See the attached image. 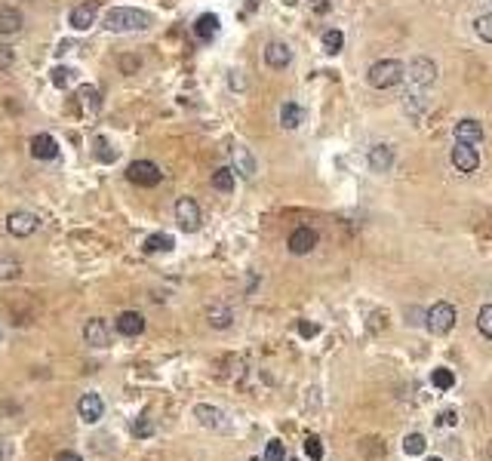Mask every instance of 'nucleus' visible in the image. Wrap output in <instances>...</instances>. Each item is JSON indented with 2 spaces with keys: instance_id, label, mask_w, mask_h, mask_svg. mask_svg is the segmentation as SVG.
<instances>
[{
  "instance_id": "7",
  "label": "nucleus",
  "mask_w": 492,
  "mask_h": 461,
  "mask_svg": "<svg viewBox=\"0 0 492 461\" xmlns=\"http://www.w3.org/2000/svg\"><path fill=\"white\" fill-rule=\"evenodd\" d=\"M449 160H452V167H456L458 173H464V175L477 173V167H480V154H477V148L474 144H464V142H456Z\"/></svg>"
},
{
  "instance_id": "36",
  "label": "nucleus",
  "mask_w": 492,
  "mask_h": 461,
  "mask_svg": "<svg viewBox=\"0 0 492 461\" xmlns=\"http://www.w3.org/2000/svg\"><path fill=\"white\" fill-rule=\"evenodd\" d=\"M305 455L311 458V461H323V443H320V437H308L305 440Z\"/></svg>"
},
{
  "instance_id": "40",
  "label": "nucleus",
  "mask_w": 492,
  "mask_h": 461,
  "mask_svg": "<svg viewBox=\"0 0 492 461\" xmlns=\"http://www.w3.org/2000/svg\"><path fill=\"white\" fill-rule=\"evenodd\" d=\"M317 332H320V326H317V323H305V320L299 323V335H301V339H314Z\"/></svg>"
},
{
  "instance_id": "20",
  "label": "nucleus",
  "mask_w": 492,
  "mask_h": 461,
  "mask_svg": "<svg viewBox=\"0 0 492 461\" xmlns=\"http://www.w3.org/2000/svg\"><path fill=\"white\" fill-rule=\"evenodd\" d=\"M231 154H234V173L253 179V175H255V157L249 154V148H244V144H234Z\"/></svg>"
},
{
  "instance_id": "5",
  "label": "nucleus",
  "mask_w": 492,
  "mask_h": 461,
  "mask_svg": "<svg viewBox=\"0 0 492 461\" xmlns=\"http://www.w3.org/2000/svg\"><path fill=\"white\" fill-rule=\"evenodd\" d=\"M406 77H409V83H416L418 89H428L431 83L437 81V65H434V58L416 56V58L409 62V68H406Z\"/></svg>"
},
{
  "instance_id": "30",
  "label": "nucleus",
  "mask_w": 492,
  "mask_h": 461,
  "mask_svg": "<svg viewBox=\"0 0 492 461\" xmlns=\"http://www.w3.org/2000/svg\"><path fill=\"white\" fill-rule=\"evenodd\" d=\"M425 449H428V443H425L422 433H406L403 437V452L406 455H422Z\"/></svg>"
},
{
  "instance_id": "25",
  "label": "nucleus",
  "mask_w": 492,
  "mask_h": 461,
  "mask_svg": "<svg viewBox=\"0 0 492 461\" xmlns=\"http://www.w3.org/2000/svg\"><path fill=\"white\" fill-rule=\"evenodd\" d=\"M234 184H237V179H234V169L219 167V169L213 173V188H215V191H222V194H231Z\"/></svg>"
},
{
  "instance_id": "46",
  "label": "nucleus",
  "mask_w": 492,
  "mask_h": 461,
  "mask_svg": "<svg viewBox=\"0 0 492 461\" xmlns=\"http://www.w3.org/2000/svg\"><path fill=\"white\" fill-rule=\"evenodd\" d=\"M284 3H290V6H295V3H299V0H284Z\"/></svg>"
},
{
  "instance_id": "13",
  "label": "nucleus",
  "mask_w": 492,
  "mask_h": 461,
  "mask_svg": "<svg viewBox=\"0 0 492 461\" xmlns=\"http://www.w3.org/2000/svg\"><path fill=\"white\" fill-rule=\"evenodd\" d=\"M114 329L123 335V339H136V335L145 332V317L139 311H123L120 317L114 320Z\"/></svg>"
},
{
  "instance_id": "27",
  "label": "nucleus",
  "mask_w": 492,
  "mask_h": 461,
  "mask_svg": "<svg viewBox=\"0 0 492 461\" xmlns=\"http://www.w3.org/2000/svg\"><path fill=\"white\" fill-rule=\"evenodd\" d=\"M323 50L330 52V56H336V52H342V46H345V34L339 28H330V31H323Z\"/></svg>"
},
{
  "instance_id": "23",
  "label": "nucleus",
  "mask_w": 492,
  "mask_h": 461,
  "mask_svg": "<svg viewBox=\"0 0 492 461\" xmlns=\"http://www.w3.org/2000/svg\"><path fill=\"white\" fill-rule=\"evenodd\" d=\"M206 320H209V326L213 329H228L231 326V320H234V314H231V308L228 305H213L206 311Z\"/></svg>"
},
{
  "instance_id": "24",
  "label": "nucleus",
  "mask_w": 492,
  "mask_h": 461,
  "mask_svg": "<svg viewBox=\"0 0 492 461\" xmlns=\"http://www.w3.org/2000/svg\"><path fill=\"white\" fill-rule=\"evenodd\" d=\"M77 98H81V108L87 111V114H96L98 108H102V92H98L96 87H81V92H77Z\"/></svg>"
},
{
  "instance_id": "15",
  "label": "nucleus",
  "mask_w": 492,
  "mask_h": 461,
  "mask_svg": "<svg viewBox=\"0 0 492 461\" xmlns=\"http://www.w3.org/2000/svg\"><path fill=\"white\" fill-rule=\"evenodd\" d=\"M77 412H81V418L87 421V425H96L105 415V400L98 397V394H83L81 403H77Z\"/></svg>"
},
{
  "instance_id": "47",
  "label": "nucleus",
  "mask_w": 492,
  "mask_h": 461,
  "mask_svg": "<svg viewBox=\"0 0 492 461\" xmlns=\"http://www.w3.org/2000/svg\"><path fill=\"white\" fill-rule=\"evenodd\" d=\"M428 461H443V458H428Z\"/></svg>"
},
{
  "instance_id": "32",
  "label": "nucleus",
  "mask_w": 492,
  "mask_h": 461,
  "mask_svg": "<svg viewBox=\"0 0 492 461\" xmlns=\"http://www.w3.org/2000/svg\"><path fill=\"white\" fill-rule=\"evenodd\" d=\"M477 329H480L483 339L492 341V305H483L480 311H477Z\"/></svg>"
},
{
  "instance_id": "12",
  "label": "nucleus",
  "mask_w": 492,
  "mask_h": 461,
  "mask_svg": "<svg viewBox=\"0 0 492 461\" xmlns=\"http://www.w3.org/2000/svg\"><path fill=\"white\" fill-rule=\"evenodd\" d=\"M290 62H292V50L286 43L271 41V43L265 46V65H268V68L284 71V68H290Z\"/></svg>"
},
{
  "instance_id": "17",
  "label": "nucleus",
  "mask_w": 492,
  "mask_h": 461,
  "mask_svg": "<svg viewBox=\"0 0 492 461\" xmlns=\"http://www.w3.org/2000/svg\"><path fill=\"white\" fill-rule=\"evenodd\" d=\"M31 157H37V160H56L58 142L50 133H37L34 138H31Z\"/></svg>"
},
{
  "instance_id": "44",
  "label": "nucleus",
  "mask_w": 492,
  "mask_h": 461,
  "mask_svg": "<svg viewBox=\"0 0 492 461\" xmlns=\"http://www.w3.org/2000/svg\"><path fill=\"white\" fill-rule=\"evenodd\" d=\"M56 52H58V56H65V52H71V43H68V41H65V43H58V50H56Z\"/></svg>"
},
{
  "instance_id": "10",
  "label": "nucleus",
  "mask_w": 492,
  "mask_h": 461,
  "mask_svg": "<svg viewBox=\"0 0 492 461\" xmlns=\"http://www.w3.org/2000/svg\"><path fill=\"white\" fill-rule=\"evenodd\" d=\"M96 10H98V0H87V3L74 6L68 16V25L74 31H89L96 25Z\"/></svg>"
},
{
  "instance_id": "48",
  "label": "nucleus",
  "mask_w": 492,
  "mask_h": 461,
  "mask_svg": "<svg viewBox=\"0 0 492 461\" xmlns=\"http://www.w3.org/2000/svg\"><path fill=\"white\" fill-rule=\"evenodd\" d=\"M253 461H265V458H253Z\"/></svg>"
},
{
  "instance_id": "26",
  "label": "nucleus",
  "mask_w": 492,
  "mask_h": 461,
  "mask_svg": "<svg viewBox=\"0 0 492 461\" xmlns=\"http://www.w3.org/2000/svg\"><path fill=\"white\" fill-rule=\"evenodd\" d=\"M175 246V240L169 234H151L145 240V253H169Z\"/></svg>"
},
{
  "instance_id": "6",
  "label": "nucleus",
  "mask_w": 492,
  "mask_h": 461,
  "mask_svg": "<svg viewBox=\"0 0 492 461\" xmlns=\"http://www.w3.org/2000/svg\"><path fill=\"white\" fill-rule=\"evenodd\" d=\"M175 222H179V228L185 231V234L200 231L203 213H200V206H197L194 197H179V203H175Z\"/></svg>"
},
{
  "instance_id": "8",
  "label": "nucleus",
  "mask_w": 492,
  "mask_h": 461,
  "mask_svg": "<svg viewBox=\"0 0 492 461\" xmlns=\"http://www.w3.org/2000/svg\"><path fill=\"white\" fill-rule=\"evenodd\" d=\"M37 228H41V219L34 213H28V209H16V213L6 215V231L12 237H31Z\"/></svg>"
},
{
  "instance_id": "42",
  "label": "nucleus",
  "mask_w": 492,
  "mask_h": 461,
  "mask_svg": "<svg viewBox=\"0 0 492 461\" xmlns=\"http://www.w3.org/2000/svg\"><path fill=\"white\" fill-rule=\"evenodd\" d=\"M456 421H458V418H456V412H452V409H446V412L440 415V425H456Z\"/></svg>"
},
{
  "instance_id": "14",
  "label": "nucleus",
  "mask_w": 492,
  "mask_h": 461,
  "mask_svg": "<svg viewBox=\"0 0 492 461\" xmlns=\"http://www.w3.org/2000/svg\"><path fill=\"white\" fill-rule=\"evenodd\" d=\"M194 415H197V421H200L203 427H213V431H228V415L222 412V409H215V406L200 403V406H194Z\"/></svg>"
},
{
  "instance_id": "3",
  "label": "nucleus",
  "mask_w": 492,
  "mask_h": 461,
  "mask_svg": "<svg viewBox=\"0 0 492 461\" xmlns=\"http://www.w3.org/2000/svg\"><path fill=\"white\" fill-rule=\"evenodd\" d=\"M456 320H458V314H456V308H452L449 301H434V305L425 311V326H428V332H434V335L452 332Z\"/></svg>"
},
{
  "instance_id": "18",
  "label": "nucleus",
  "mask_w": 492,
  "mask_h": 461,
  "mask_svg": "<svg viewBox=\"0 0 492 461\" xmlns=\"http://www.w3.org/2000/svg\"><path fill=\"white\" fill-rule=\"evenodd\" d=\"M22 25H25V16H22V10L19 6H0V34L3 37H10V34H19L22 31Z\"/></svg>"
},
{
  "instance_id": "37",
  "label": "nucleus",
  "mask_w": 492,
  "mask_h": 461,
  "mask_svg": "<svg viewBox=\"0 0 492 461\" xmlns=\"http://www.w3.org/2000/svg\"><path fill=\"white\" fill-rule=\"evenodd\" d=\"M117 65H120V71H123V74H136V71L142 68V58L136 56V52H133V56H129V52H123V56L117 58Z\"/></svg>"
},
{
  "instance_id": "33",
  "label": "nucleus",
  "mask_w": 492,
  "mask_h": 461,
  "mask_svg": "<svg viewBox=\"0 0 492 461\" xmlns=\"http://www.w3.org/2000/svg\"><path fill=\"white\" fill-rule=\"evenodd\" d=\"M474 31H477V37H480V41L492 43V12H483V16L474 19Z\"/></svg>"
},
{
  "instance_id": "2",
  "label": "nucleus",
  "mask_w": 492,
  "mask_h": 461,
  "mask_svg": "<svg viewBox=\"0 0 492 461\" xmlns=\"http://www.w3.org/2000/svg\"><path fill=\"white\" fill-rule=\"evenodd\" d=\"M403 77H406V65L397 62V58H378L366 71V81H370L372 89H394L397 83H403Z\"/></svg>"
},
{
  "instance_id": "11",
  "label": "nucleus",
  "mask_w": 492,
  "mask_h": 461,
  "mask_svg": "<svg viewBox=\"0 0 492 461\" xmlns=\"http://www.w3.org/2000/svg\"><path fill=\"white\" fill-rule=\"evenodd\" d=\"M290 253L292 255H308L314 246H317V231L314 228H308V225H301V228H295L292 234H290Z\"/></svg>"
},
{
  "instance_id": "29",
  "label": "nucleus",
  "mask_w": 492,
  "mask_h": 461,
  "mask_svg": "<svg viewBox=\"0 0 492 461\" xmlns=\"http://www.w3.org/2000/svg\"><path fill=\"white\" fill-rule=\"evenodd\" d=\"M154 433V418H151V412H142L139 418L133 421V437H139V440H145Z\"/></svg>"
},
{
  "instance_id": "4",
  "label": "nucleus",
  "mask_w": 492,
  "mask_h": 461,
  "mask_svg": "<svg viewBox=\"0 0 492 461\" xmlns=\"http://www.w3.org/2000/svg\"><path fill=\"white\" fill-rule=\"evenodd\" d=\"M127 179L133 184H139V188H157V184L163 182V173L154 160H136V163H129Z\"/></svg>"
},
{
  "instance_id": "22",
  "label": "nucleus",
  "mask_w": 492,
  "mask_h": 461,
  "mask_svg": "<svg viewBox=\"0 0 492 461\" xmlns=\"http://www.w3.org/2000/svg\"><path fill=\"white\" fill-rule=\"evenodd\" d=\"M301 117H305V111H301L295 102H284V105H280V123H284V129H299L301 127Z\"/></svg>"
},
{
  "instance_id": "31",
  "label": "nucleus",
  "mask_w": 492,
  "mask_h": 461,
  "mask_svg": "<svg viewBox=\"0 0 492 461\" xmlns=\"http://www.w3.org/2000/svg\"><path fill=\"white\" fill-rule=\"evenodd\" d=\"M431 385L434 387H440V391H449L452 385H456V375H452V369H434V372H431Z\"/></svg>"
},
{
  "instance_id": "28",
  "label": "nucleus",
  "mask_w": 492,
  "mask_h": 461,
  "mask_svg": "<svg viewBox=\"0 0 492 461\" xmlns=\"http://www.w3.org/2000/svg\"><path fill=\"white\" fill-rule=\"evenodd\" d=\"M50 81H52V87L56 89H68L71 81H74V71L65 68V65H56V68L50 71Z\"/></svg>"
},
{
  "instance_id": "34",
  "label": "nucleus",
  "mask_w": 492,
  "mask_h": 461,
  "mask_svg": "<svg viewBox=\"0 0 492 461\" xmlns=\"http://www.w3.org/2000/svg\"><path fill=\"white\" fill-rule=\"evenodd\" d=\"M265 461H286V443L284 440H271L265 446Z\"/></svg>"
},
{
  "instance_id": "41",
  "label": "nucleus",
  "mask_w": 492,
  "mask_h": 461,
  "mask_svg": "<svg viewBox=\"0 0 492 461\" xmlns=\"http://www.w3.org/2000/svg\"><path fill=\"white\" fill-rule=\"evenodd\" d=\"M52 461H83L77 452H71V449H65V452H56V458Z\"/></svg>"
},
{
  "instance_id": "9",
  "label": "nucleus",
  "mask_w": 492,
  "mask_h": 461,
  "mask_svg": "<svg viewBox=\"0 0 492 461\" xmlns=\"http://www.w3.org/2000/svg\"><path fill=\"white\" fill-rule=\"evenodd\" d=\"M111 326L105 323L102 317H93V320H87V326H83V341L87 345H93V347H108L111 345Z\"/></svg>"
},
{
  "instance_id": "1",
  "label": "nucleus",
  "mask_w": 492,
  "mask_h": 461,
  "mask_svg": "<svg viewBox=\"0 0 492 461\" xmlns=\"http://www.w3.org/2000/svg\"><path fill=\"white\" fill-rule=\"evenodd\" d=\"M102 25L114 34H120V31H148L154 25V19H151V12L136 10V6H111L105 12Z\"/></svg>"
},
{
  "instance_id": "35",
  "label": "nucleus",
  "mask_w": 492,
  "mask_h": 461,
  "mask_svg": "<svg viewBox=\"0 0 492 461\" xmlns=\"http://www.w3.org/2000/svg\"><path fill=\"white\" fill-rule=\"evenodd\" d=\"M22 274V265L16 259H0V280H16Z\"/></svg>"
},
{
  "instance_id": "39",
  "label": "nucleus",
  "mask_w": 492,
  "mask_h": 461,
  "mask_svg": "<svg viewBox=\"0 0 492 461\" xmlns=\"http://www.w3.org/2000/svg\"><path fill=\"white\" fill-rule=\"evenodd\" d=\"M12 62H16V52H12V46L0 43V71H6Z\"/></svg>"
},
{
  "instance_id": "21",
  "label": "nucleus",
  "mask_w": 492,
  "mask_h": 461,
  "mask_svg": "<svg viewBox=\"0 0 492 461\" xmlns=\"http://www.w3.org/2000/svg\"><path fill=\"white\" fill-rule=\"evenodd\" d=\"M194 34L200 37V41H213V37L219 34V16H213V12H203V16H197Z\"/></svg>"
},
{
  "instance_id": "43",
  "label": "nucleus",
  "mask_w": 492,
  "mask_h": 461,
  "mask_svg": "<svg viewBox=\"0 0 492 461\" xmlns=\"http://www.w3.org/2000/svg\"><path fill=\"white\" fill-rule=\"evenodd\" d=\"M314 10H317V12H326V10H330V0H314Z\"/></svg>"
},
{
  "instance_id": "19",
  "label": "nucleus",
  "mask_w": 492,
  "mask_h": 461,
  "mask_svg": "<svg viewBox=\"0 0 492 461\" xmlns=\"http://www.w3.org/2000/svg\"><path fill=\"white\" fill-rule=\"evenodd\" d=\"M394 167V148L391 144H372L370 148V169L372 173H391Z\"/></svg>"
},
{
  "instance_id": "45",
  "label": "nucleus",
  "mask_w": 492,
  "mask_h": 461,
  "mask_svg": "<svg viewBox=\"0 0 492 461\" xmlns=\"http://www.w3.org/2000/svg\"><path fill=\"white\" fill-rule=\"evenodd\" d=\"M0 461H6V443L0 440Z\"/></svg>"
},
{
  "instance_id": "38",
  "label": "nucleus",
  "mask_w": 492,
  "mask_h": 461,
  "mask_svg": "<svg viewBox=\"0 0 492 461\" xmlns=\"http://www.w3.org/2000/svg\"><path fill=\"white\" fill-rule=\"evenodd\" d=\"M96 157H98V160H102V163H114L117 160V151L114 148H111V144L108 142H105V138H98V142H96Z\"/></svg>"
},
{
  "instance_id": "16",
  "label": "nucleus",
  "mask_w": 492,
  "mask_h": 461,
  "mask_svg": "<svg viewBox=\"0 0 492 461\" xmlns=\"http://www.w3.org/2000/svg\"><path fill=\"white\" fill-rule=\"evenodd\" d=\"M452 133H456V142L474 144V148H477V144L483 142V127H480V123L474 120V117H464V120H458Z\"/></svg>"
}]
</instances>
